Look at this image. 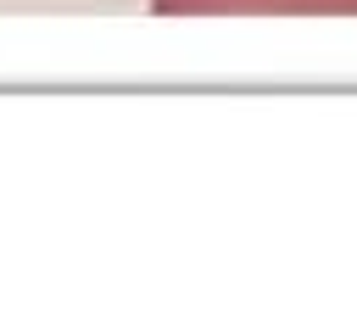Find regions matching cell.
<instances>
[{"label":"cell","instance_id":"obj_1","mask_svg":"<svg viewBox=\"0 0 357 335\" xmlns=\"http://www.w3.org/2000/svg\"><path fill=\"white\" fill-rule=\"evenodd\" d=\"M162 17H357V0H151Z\"/></svg>","mask_w":357,"mask_h":335}]
</instances>
